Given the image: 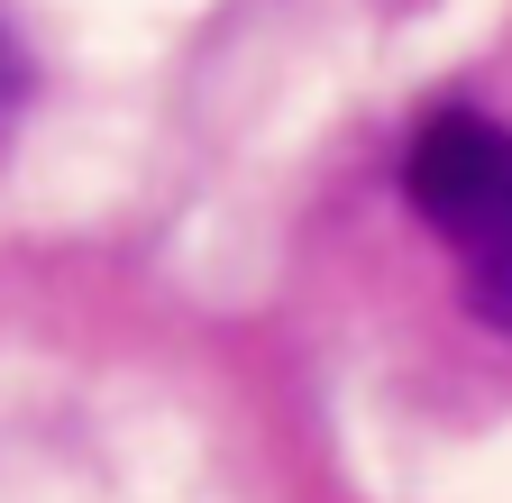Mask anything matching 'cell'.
<instances>
[{"label": "cell", "instance_id": "6da1fadb", "mask_svg": "<svg viewBox=\"0 0 512 503\" xmlns=\"http://www.w3.org/2000/svg\"><path fill=\"white\" fill-rule=\"evenodd\" d=\"M403 193L448 238L476 321L512 339V129L485 110H430L403 147Z\"/></svg>", "mask_w": 512, "mask_h": 503}, {"label": "cell", "instance_id": "7a4b0ae2", "mask_svg": "<svg viewBox=\"0 0 512 503\" xmlns=\"http://www.w3.org/2000/svg\"><path fill=\"white\" fill-rule=\"evenodd\" d=\"M19 101H28V55H19L10 19H0V129H10V119H19Z\"/></svg>", "mask_w": 512, "mask_h": 503}]
</instances>
